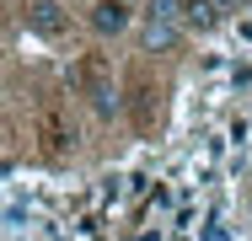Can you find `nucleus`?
I'll list each match as a JSON object with an SVG mask.
<instances>
[{
  "label": "nucleus",
  "mask_w": 252,
  "mask_h": 241,
  "mask_svg": "<svg viewBox=\"0 0 252 241\" xmlns=\"http://www.w3.org/2000/svg\"><path fill=\"white\" fill-rule=\"evenodd\" d=\"M129 0H97V11H92V27H97L102 38H118L124 27H129Z\"/></svg>",
  "instance_id": "obj_1"
},
{
  "label": "nucleus",
  "mask_w": 252,
  "mask_h": 241,
  "mask_svg": "<svg viewBox=\"0 0 252 241\" xmlns=\"http://www.w3.org/2000/svg\"><path fill=\"white\" fill-rule=\"evenodd\" d=\"M27 22H32L43 38H59V32L70 27V16H64V5H59V0H38V5L27 11Z\"/></svg>",
  "instance_id": "obj_2"
},
{
  "label": "nucleus",
  "mask_w": 252,
  "mask_h": 241,
  "mask_svg": "<svg viewBox=\"0 0 252 241\" xmlns=\"http://www.w3.org/2000/svg\"><path fill=\"white\" fill-rule=\"evenodd\" d=\"M193 32H209L215 22H220V0H183V11H177Z\"/></svg>",
  "instance_id": "obj_3"
},
{
  "label": "nucleus",
  "mask_w": 252,
  "mask_h": 241,
  "mask_svg": "<svg viewBox=\"0 0 252 241\" xmlns=\"http://www.w3.org/2000/svg\"><path fill=\"white\" fill-rule=\"evenodd\" d=\"M177 22H166V16H145V48H172L177 43Z\"/></svg>",
  "instance_id": "obj_4"
},
{
  "label": "nucleus",
  "mask_w": 252,
  "mask_h": 241,
  "mask_svg": "<svg viewBox=\"0 0 252 241\" xmlns=\"http://www.w3.org/2000/svg\"><path fill=\"white\" fill-rule=\"evenodd\" d=\"M92 102H97L102 118H113V107H118V96H113V86H107L102 75H92Z\"/></svg>",
  "instance_id": "obj_5"
},
{
  "label": "nucleus",
  "mask_w": 252,
  "mask_h": 241,
  "mask_svg": "<svg viewBox=\"0 0 252 241\" xmlns=\"http://www.w3.org/2000/svg\"><path fill=\"white\" fill-rule=\"evenodd\" d=\"M204 241H225V231H220V220H209V225H204Z\"/></svg>",
  "instance_id": "obj_6"
},
{
  "label": "nucleus",
  "mask_w": 252,
  "mask_h": 241,
  "mask_svg": "<svg viewBox=\"0 0 252 241\" xmlns=\"http://www.w3.org/2000/svg\"><path fill=\"white\" fill-rule=\"evenodd\" d=\"M242 38H247V43H252V22H242Z\"/></svg>",
  "instance_id": "obj_7"
},
{
  "label": "nucleus",
  "mask_w": 252,
  "mask_h": 241,
  "mask_svg": "<svg viewBox=\"0 0 252 241\" xmlns=\"http://www.w3.org/2000/svg\"><path fill=\"white\" fill-rule=\"evenodd\" d=\"M129 5H134V0H129Z\"/></svg>",
  "instance_id": "obj_8"
}]
</instances>
